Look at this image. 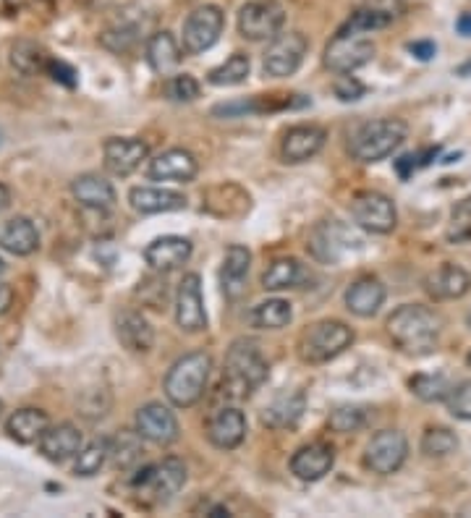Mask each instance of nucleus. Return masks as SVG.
<instances>
[{"mask_svg":"<svg viewBox=\"0 0 471 518\" xmlns=\"http://www.w3.org/2000/svg\"><path fill=\"white\" fill-rule=\"evenodd\" d=\"M443 320L435 309L422 304H403L388 317V335L398 351L409 356H427L437 348Z\"/></svg>","mask_w":471,"mask_h":518,"instance_id":"obj_1","label":"nucleus"},{"mask_svg":"<svg viewBox=\"0 0 471 518\" xmlns=\"http://www.w3.org/2000/svg\"><path fill=\"white\" fill-rule=\"evenodd\" d=\"M270 375V364L262 356L260 346L254 341H233L226 354V369H223V393L233 401L249 398L254 390Z\"/></svg>","mask_w":471,"mask_h":518,"instance_id":"obj_2","label":"nucleus"},{"mask_svg":"<svg viewBox=\"0 0 471 518\" xmlns=\"http://www.w3.org/2000/svg\"><path fill=\"white\" fill-rule=\"evenodd\" d=\"M212 372V359L205 351L181 356L165 375V396L176 409H192L202 401L207 390V380Z\"/></svg>","mask_w":471,"mask_h":518,"instance_id":"obj_3","label":"nucleus"},{"mask_svg":"<svg viewBox=\"0 0 471 518\" xmlns=\"http://www.w3.org/2000/svg\"><path fill=\"white\" fill-rule=\"evenodd\" d=\"M409 137V126L401 118H380L364 123L351 137L349 152L359 163H380L401 147Z\"/></svg>","mask_w":471,"mask_h":518,"instance_id":"obj_4","label":"nucleus"},{"mask_svg":"<svg viewBox=\"0 0 471 518\" xmlns=\"http://www.w3.org/2000/svg\"><path fill=\"white\" fill-rule=\"evenodd\" d=\"M186 484V466L181 458L168 456L157 464L139 471L134 479V492L144 505H165L176 498Z\"/></svg>","mask_w":471,"mask_h":518,"instance_id":"obj_5","label":"nucleus"},{"mask_svg":"<svg viewBox=\"0 0 471 518\" xmlns=\"http://www.w3.org/2000/svg\"><path fill=\"white\" fill-rule=\"evenodd\" d=\"M351 343H354V330L346 322L320 320L301 335L299 354L307 364H325L341 356Z\"/></svg>","mask_w":471,"mask_h":518,"instance_id":"obj_6","label":"nucleus"},{"mask_svg":"<svg viewBox=\"0 0 471 518\" xmlns=\"http://www.w3.org/2000/svg\"><path fill=\"white\" fill-rule=\"evenodd\" d=\"M377 53V45L372 37L362 35V32H343L338 29V35L330 40L325 48V66L335 74H354L356 69L367 66Z\"/></svg>","mask_w":471,"mask_h":518,"instance_id":"obj_7","label":"nucleus"},{"mask_svg":"<svg viewBox=\"0 0 471 518\" xmlns=\"http://www.w3.org/2000/svg\"><path fill=\"white\" fill-rule=\"evenodd\" d=\"M283 24H286V8L280 0H249L239 11V32L244 40H273L280 35Z\"/></svg>","mask_w":471,"mask_h":518,"instance_id":"obj_8","label":"nucleus"},{"mask_svg":"<svg viewBox=\"0 0 471 518\" xmlns=\"http://www.w3.org/2000/svg\"><path fill=\"white\" fill-rule=\"evenodd\" d=\"M226 16L218 6H199L186 16L184 32H181V48L189 55H199L210 50L223 35Z\"/></svg>","mask_w":471,"mask_h":518,"instance_id":"obj_9","label":"nucleus"},{"mask_svg":"<svg viewBox=\"0 0 471 518\" xmlns=\"http://www.w3.org/2000/svg\"><path fill=\"white\" fill-rule=\"evenodd\" d=\"M351 218L359 228L369 233H393L398 225V212L393 199L380 194V191H359L351 199Z\"/></svg>","mask_w":471,"mask_h":518,"instance_id":"obj_10","label":"nucleus"},{"mask_svg":"<svg viewBox=\"0 0 471 518\" xmlns=\"http://www.w3.org/2000/svg\"><path fill=\"white\" fill-rule=\"evenodd\" d=\"M406 456H409V440L401 430H383L377 432L367 445V453H364V466L375 474H396L403 464H406Z\"/></svg>","mask_w":471,"mask_h":518,"instance_id":"obj_11","label":"nucleus"},{"mask_svg":"<svg viewBox=\"0 0 471 518\" xmlns=\"http://www.w3.org/2000/svg\"><path fill=\"white\" fill-rule=\"evenodd\" d=\"M309 50V40L301 32H283V35L273 37L270 48L265 53V74L273 79H286L294 76L304 63V55Z\"/></svg>","mask_w":471,"mask_h":518,"instance_id":"obj_12","label":"nucleus"},{"mask_svg":"<svg viewBox=\"0 0 471 518\" xmlns=\"http://www.w3.org/2000/svg\"><path fill=\"white\" fill-rule=\"evenodd\" d=\"M359 244H362V241L356 239L346 225H341L338 220H325V223H320L312 231L307 249L312 252L314 259L328 262V265H335L343 254L351 252V249Z\"/></svg>","mask_w":471,"mask_h":518,"instance_id":"obj_13","label":"nucleus"},{"mask_svg":"<svg viewBox=\"0 0 471 518\" xmlns=\"http://www.w3.org/2000/svg\"><path fill=\"white\" fill-rule=\"evenodd\" d=\"M176 322L184 333H202L207 328L205 301H202V280L197 273L184 275L178 283Z\"/></svg>","mask_w":471,"mask_h":518,"instance_id":"obj_14","label":"nucleus"},{"mask_svg":"<svg viewBox=\"0 0 471 518\" xmlns=\"http://www.w3.org/2000/svg\"><path fill=\"white\" fill-rule=\"evenodd\" d=\"M137 432L152 445H173L181 435L178 419L163 403H147L137 411Z\"/></svg>","mask_w":471,"mask_h":518,"instance_id":"obj_15","label":"nucleus"},{"mask_svg":"<svg viewBox=\"0 0 471 518\" xmlns=\"http://www.w3.org/2000/svg\"><path fill=\"white\" fill-rule=\"evenodd\" d=\"M199 173V160L189 150L173 147V150L160 152L152 157L147 165V176L152 181H176V184H189Z\"/></svg>","mask_w":471,"mask_h":518,"instance_id":"obj_16","label":"nucleus"},{"mask_svg":"<svg viewBox=\"0 0 471 518\" xmlns=\"http://www.w3.org/2000/svg\"><path fill=\"white\" fill-rule=\"evenodd\" d=\"M150 147L137 137H110L103 147L105 168L113 176H131L147 160Z\"/></svg>","mask_w":471,"mask_h":518,"instance_id":"obj_17","label":"nucleus"},{"mask_svg":"<svg viewBox=\"0 0 471 518\" xmlns=\"http://www.w3.org/2000/svg\"><path fill=\"white\" fill-rule=\"evenodd\" d=\"M207 437L220 450H233L244 443L246 416L236 406H223L207 419Z\"/></svg>","mask_w":471,"mask_h":518,"instance_id":"obj_18","label":"nucleus"},{"mask_svg":"<svg viewBox=\"0 0 471 518\" xmlns=\"http://www.w3.org/2000/svg\"><path fill=\"white\" fill-rule=\"evenodd\" d=\"M325 142H328V134H325V129H320V126H312V123H309V126H294V129H288L286 137H283L280 155L291 165L307 163L309 157H314L325 147Z\"/></svg>","mask_w":471,"mask_h":518,"instance_id":"obj_19","label":"nucleus"},{"mask_svg":"<svg viewBox=\"0 0 471 518\" xmlns=\"http://www.w3.org/2000/svg\"><path fill=\"white\" fill-rule=\"evenodd\" d=\"M335 464V450L328 443H309L291 458V471L301 482H320Z\"/></svg>","mask_w":471,"mask_h":518,"instance_id":"obj_20","label":"nucleus"},{"mask_svg":"<svg viewBox=\"0 0 471 518\" xmlns=\"http://www.w3.org/2000/svg\"><path fill=\"white\" fill-rule=\"evenodd\" d=\"M189 257H192V241L184 239V236H163V239H155L144 249L147 265L157 273L178 270V267L189 262Z\"/></svg>","mask_w":471,"mask_h":518,"instance_id":"obj_21","label":"nucleus"},{"mask_svg":"<svg viewBox=\"0 0 471 518\" xmlns=\"http://www.w3.org/2000/svg\"><path fill=\"white\" fill-rule=\"evenodd\" d=\"M252 252L241 244L228 246L223 267H220V286L228 301H239L246 294V278H249Z\"/></svg>","mask_w":471,"mask_h":518,"instance_id":"obj_22","label":"nucleus"},{"mask_svg":"<svg viewBox=\"0 0 471 518\" xmlns=\"http://www.w3.org/2000/svg\"><path fill=\"white\" fill-rule=\"evenodd\" d=\"M424 288L427 294L435 301H453L461 299V296L469 294L471 288V275L466 273L464 267L453 265V262H445L424 278Z\"/></svg>","mask_w":471,"mask_h":518,"instance_id":"obj_23","label":"nucleus"},{"mask_svg":"<svg viewBox=\"0 0 471 518\" xmlns=\"http://www.w3.org/2000/svg\"><path fill=\"white\" fill-rule=\"evenodd\" d=\"M71 194L82 207L95 212L113 210L118 202L116 189L110 184L108 178L97 176V173H84V176H76L74 184H71Z\"/></svg>","mask_w":471,"mask_h":518,"instance_id":"obj_24","label":"nucleus"},{"mask_svg":"<svg viewBox=\"0 0 471 518\" xmlns=\"http://www.w3.org/2000/svg\"><path fill=\"white\" fill-rule=\"evenodd\" d=\"M40 453L53 464H66L69 458H76V453L84 448V437L79 427L74 424H55L48 427V432L42 435Z\"/></svg>","mask_w":471,"mask_h":518,"instance_id":"obj_25","label":"nucleus"},{"mask_svg":"<svg viewBox=\"0 0 471 518\" xmlns=\"http://www.w3.org/2000/svg\"><path fill=\"white\" fill-rule=\"evenodd\" d=\"M131 210L139 215H160V212L186 210V197L173 189H157V186H134L129 191Z\"/></svg>","mask_w":471,"mask_h":518,"instance_id":"obj_26","label":"nucleus"},{"mask_svg":"<svg viewBox=\"0 0 471 518\" xmlns=\"http://www.w3.org/2000/svg\"><path fill=\"white\" fill-rule=\"evenodd\" d=\"M116 335L123 348L131 354H147L155 346V330L147 322V317L139 312H121L116 317Z\"/></svg>","mask_w":471,"mask_h":518,"instance_id":"obj_27","label":"nucleus"},{"mask_svg":"<svg viewBox=\"0 0 471 518\" xmlns=\"http://www.w3.org/2000/svg\"><path fill=\"white\" fill-rule=\"evenodd\" d=\"M385 304V286L377 278L367 275V278L354 280L346 291V307L354 312L356 317H375L380 307Z\"/></svg>","mask_w":471,"mask_h":518,"instance_id":"obj_28","label":"nucleus"},{"mask_svg":"<svg viewBox=\"0 0 471 518\" xmlns=\"http://www.w3.org/2000/svg\"><path fill=\"white\" fill-rule=\"evenodd\" d=\"M50 416L42 409H19L8 416L6 432L11 440L19 445H35L40 443L42 435L48 432Z\"/></svg>","mask_w":471,"mask_h":518,"instance_id":"obj_29","label":"nucleus"},{"mask_svg":"<svg viewBox=\"0 0 471 518\" xmlns=\"http://www.w3.org/2000/svg\"><path fill=\"white\" fill-rule=\"evenodd\" d=\"M304 393L294 390V393H280L270 406L262 411V424L270 430H291L304 414Z\"/></svg>","mask_w":471,"mask_h":518,"instance_id":"obj_30","label":"nucleus"},{"mask_svg":"<svg viewBox=\"0 0 471 518\" xmlns=\"http://www.w3.org/2000/svg\"><path fill=\"white\" fill-rule=\"evenodd\" d=\"M0 249L14 257H29L40 249V233L29 218H14L0 233Z\"/></svg>","mask_w":471,"mask_h":518,"instance_id":"obj_31","label":"nucleus"},{"mask_svg":"<svg viewBox=\"0 0 471 518\" xmlns=\"http://www.w3.org/2000/svg\"><path fill=\"white\" fill-rule=\"evenodd\" d=\"M147 61H150L152 71L157 74H173L181 63V45H178L176 37L163 29V32H155V35L147 40Z\"/></svg>","mask_w":471,"mask_h":518,"instance_id":"obj_32","label":"nucleus"},{"mask_svg":"<svg viewBox=\"0 0 471 518\" xmlns=\"http://www.w3.org/2000/svg\"><path fill=\"white\" fill-rule=\"evenodd\" d=\"M307 280V270L296 257H280L270 262L262 275L265 291H283V288H299Z\"/></svg>","mask_w":471,"mask_h":518,"instance_id":"obj_33","label":"nucleus"},{"mask_svg":"<svg viewBox=\"0 0 471 518\" xmlns=\"http://www.w3.org/2000/svg\"><path fill=\"white\" fill-rule=\"evenodd\" d=\"M50 61H53V58H50L48 50L32 40H19L14 48H11V66L24 76L48 74Z\"/></svg>","mask_w":471,"mask_h":518,"instance_id":"obj_34","label":"nucleus"},{"mask_svg":"<svg viewBox=\"0 0 471 518\" xmlns=\"http://www.w3.org/2000/svg\"><path fill=\"white\" fill-rule=\"evenodd\" d=\"M291 320H294V309H291V304L286 299L260 301L249 312V322L257 330H283Z\"/></svg>","mask_w":471,"mask_h":518,"instance_id":"obj_35","label":"nucleus"},{"mask_svg":"<svg viewBox=\"0 0 471 518\" xmlns=\"http://www.w3.org/2000/svg\"><path fill=\"white\" fill-rule=\"evenodd\" d=\"M249 71H252L249 55L233 53L226 63H220L218 69H212L210 74H207V82H210L212 87H239V84L246 82Z\"/></svg>","mask_w":471,"mask_h":518,"instance_id":"obj_36","label":"nucleus"},{"mask_svg":"<svg viewBox=\"0 0 471 518\" xmlns=\"http://www.w3.org/2000/svg\"><path fill=\"white\" fill-rule=\"evenodd\" d=\"M108 458L110 440H95V443L84 445V448L76 453L74 474L76 477H95V474H100V469H103Z\"/></svg>","mask_w":471,"mask_h":518,"instance_id":"obj_37","label":"nucleus"},{"mask_svg":"<svg viewBox=\"0 0 471 518\" xmlns=\"http://www.w3.org/2000/svg\"><path fill=\"white\" fill-rule=\"evenodd\" d=\"M110 458H113L116 469L121 471L137 466L139 458H142V435L139 432H121L110 443Z\"/></svg>","mask_w":471,"mask_h":518,"instance_id":"obj_38","label":"nucleus"},{"mask_svg":"<svg viewBox=\"0 0 471 518\" xmlns=\"http://www.w3.org/2000/svg\"><path fill=\"white\" fill-rule=\"evenodd\" d=\"M411 393L424 403L445 401L448 393H451V385H448V377L445 375H417L409 380Z\"/></svg>","mask_w":471,"mask_h":518,"instance_id":"obj_39","label":"nucleus"},{"mask_svg":"<svg viewBox=\"0 0 471 518\" xmlns=\"http://www.w3.org/2000/svg\"><path fill=\"white\" fill-rule=\"evenodd\" d=\"M390 21H393V14L383 11V8H359L356 14H351V19L341 29L343 32H362V35H369V32L388 27Z\"/></svg>","mask_w":471,"mask_h":518,"instance_id":"obj_40","label":"nucleus"},{"mask_svg":"<svg viewBox=\"0 0 471 518\" xmlns=\"http://www.w3.org/2000/svg\"><path fill=\"white\" fill-rule=\"evenodd\" d=\"M458 437L448 427H430L422 437V453L427 458H445L456 453Z\"/></svg>","mask_w":471,"mask_h":518,"instance_id":"obj_41","label":"nucleus"},{"mask_svg":"<svg viewBox=\"0 0 471 518\" xmlns=\"http://www.w3.org/2000/svg\"><path fill=\"white\" fill-rule=\"evenodd\" d=\"M445 236H448V241H453V244L471 241V194L453 207L451 225H448Z\"/></svg>","mask_w":471,"mask_h":518,"instance_id":"obj_42","label":"nucleus"},{"mask_svg":"<svg viewBox=\"0 0 471 518\" xmlns=\"http://www.w3.org/2000/svg\"><path fill=\"white\" fill-rule=\"evenodd\" d=\"M330 430L341 432V435H351L359 432L367 424V411L362 406H341L330 414Z\"/></svg>","mask_w":471,"mask_h":518,"instance_id":"obj_43","label":"nucleus"},{"mask_svg":"<svg viewBox=\"0 0 471 518\" xmlns=\"http://www.w3.org/2000/svg\"><path fill=\"white\" fill-rule=\"evenodd\" d=\"M165 95L176 103H192L199 97V82L192 74H176L165 84Z\"/></svg>","mask_w":471,"mask_h":518,"instance_id":"obj_44","label":"nucleus"},{"mask_svg":"<svg viewBox=\"0 0 471 518\" xmlns=\"http://www.w3.org/2000/svg\"><path fill=\"white\" fill-rule=\"evenodd\" d=\"M100 42H103L108 50H113V53H126V50L134 48V42H137V27H131V24H118V27L108 29L105 35H100Z\"/></svg>","mask_w":471,"mask_h":518,"instance_id":"obj_45","label":"nucleus"},{"mask_svg":"<svg viewBox=\"0 0 471 518\" xmlns=\"http://www.w3.org/2000/svg\"><path fill=\"white\" fill-rule=\"evenodd\" d=\"M445 403H448V411H451L456 419H461V422H471V380L451 388Z\"/></svg>","mask_w":471,"mask_h":518,"instance_id":"obj_46","label":"nucleus"},{"mask_svg":"<svg viewBox=\"0 0 471 518\" xmlns=\"http://www.w3.org/2000/svg\"><path fill=\"white\" fill-rule=\"evenodd\" d=\"M333 92L338 100H343V103H354V100H359V97H364V84L356 79V76L351 74H341L338 79H335L333 84Z\"/></svg>","mask_w":471,"mask_h":518,"instance_id":"obj_47","label":"nucleus"},{"mask_svg":"<svg viewBox=\"0 0 471 518\" xmlns=\"http://www.w3.org/2000/svg\"><path fill=\"white\" fill-rule=\"evenodd\" d=\"M58 0H3L6 14H24V11H50Z\"/></svg>","mask_w":471,"mask_h":518,"instance_id":"obj_48","label":"nucleus"},{"mask_svg":"<svg viewBox=\"0 0 471 518\" xmlns=\"http://www.w3.org/2000/svg\"><path fill=\"white\" fill-rule=\"evenodd\" d=\"M48 74L53 76L55 82L69 84V87H74V84H76V79H74V76H76V71L71 69V66H66V63H63V61H55V58H53V61H50V66H48Z\"/></svg>","mask_w":471,"mask_h":518,"instance_id":"obj_49","label":"nucleus"},{"mask_svg":"<svg viewBox=\"0 0 471 518\" xmlns=\"http://www.w3.org/2000/svg\"><path fill=\"white\" fill-rule=\"evenodd\" d=\"M409 53L414 55L417 61H432V58H435V53H437V48H435V42L422 40V42H411Z\"/></svg>","mask_w":471,"mask_h":518,"instance_id":"obj_50","label":"nucleus"},{"mask_svg":"<svg viewBox=\"0 0 471 518\" xmlns=\"http://www.w3.org/2000/svg\"><path fill=\"white\" fill-rule=\"evenodd\" d=\"M11 307H14V288L6 286V283H0V317H3Z\"/></svg>","mask_w":471,"mask_h":518,"instance_id":"obj_51","label":"nucleus"},{"mask_svg":"<svg viewBox=\"0 0 471 518\" xmlns=\"http://www.w3.org/2000/svg\"><path fill=\"white\" fill-rule=\"evenodd\" d=\"M456 29L461 37H471V14H464L456 21Z\"/></svg>","mask_w":471,"mask_h":518,"instance_id":"obj_52","label":"nucleus"},{"mask_svg":"<svg viewBox=\"0 0 471 518\" xmlns=\"http://www.w3.org/2000/svg\"><path fill=\"white\" fill-rule=\"evenodd\" d=\"M8 205H11V191H8V186L0 184V212L8 210Z\"/></svg>","mask_w":471,"mask_h":518,"instance_id":"obj_53","label":"nucleus"},{"mask_svg":"<svg viewBox=\"0 0 471 518\" xmlns=\"http://www.w3.org/2000/svg\"><path fill=\"white\" fill-rule=\"evenodd\" d=\"M6 273V262H3V257H0V275Z\"/></svg>","mask_w":471,"mask_h":518,"instance_id":"obj_54","label":"nucleus"},{"mask_svg":"<svg viewBox=\"0 0 471 518\" xmlns=\"http://www.w3.org/2000/svg\"><path fill=\"white\" fill-rule=\"evenodd\" d=\"M466 325H469V328H471V312L466 314Z\"/></svg>","mask_w":471,"mask_h":518,"instance_id":"obj_55","label":"nucleus"},{"mask_svg":"<svg viewBox=\"0 0 471 518\" xmlns=\"http://www.w3.org/2000/svg\"><path fill=\"white\" fill-rule=\"evenodd\" d=\"M0 416H3V401H0Z\"/></svg>","mask_w":471,"mask_h":518,"instance_id":"obj_56","label":"nucleus"},{"mask_svg":"<svg viewBox=\"0 0 471 518\" xmlns=\"http://www.w3.org/2000/svg\"><path fill=\"white\" fill-rule=\"evenodd\" d=\"M469 364H471V354H469Z\"/></svg>","mask_w":471,"mask_h":518,"instance_id":"obj_57","label":"nucleus"}]
</instances>
